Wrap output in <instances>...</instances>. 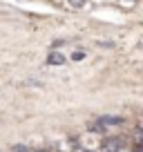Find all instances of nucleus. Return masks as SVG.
Instances as JSON below:
<instances>
[{
  "label": "nucleus",
  "mask_w": 143,
  "mask_h": 152,
  "mask_svg": "<svg viewBox=\"0 0 143 152\" xmlns=\"http://www.w3.org/2000/svg\"><path fill=\"white\" fill-rule=\"evenodd\" d=\"M119 123H123V121H121L119 116H103V119H98V121H96L94 130H105L107 125H119Z\"/></svg>",
  "instance_id": "nucleus-1"
},
{
  "label": "nucleus",
  "mask_w": 143,
  "mask_h": 152,
  "mask_svg": "<svg viewBox=\"0 0 143 152\" xmlns=\"http://www.w3.org/2000/svg\"><path fill=\"white\" fill-rule=\"evenodd\" d=\"M103 152H121V139H107L103 143Z\"/></svg>",
  "instance_id": "nucleus-2"
},
{
  "label": "nucleus",
  "mask_w": 143,
  "mask_h": 152,
  "mask_svg": "<svg viewBox=\"0 0 143 152\" xmlns=\"http://www.w3.org/2000/svg\"><path fill=\"white\" fill-rule=\"evenodd\" d=\"M49 63H52V65H63V63H65V56L58 54V52H52L49 54Z\"/></svg>",
  "instance_id": "nucleus-3"
},
{
  "label": "nucleus",
  "mask_w": 143,
  "mask_h": 152,
  "mask_svg": "<svg viewBox=\"0 0 143 152\" xmlns=\"http://www.w3.org/2000/svg\"><path fill=\"white\" fill-rule=\"evenodd\" d=\"M14 152H29V150H27L25 145H16V148H14Z\"/></svg>",
  "instance_id": "nucleus-4"
},
{
  "label": "nucleus",
  "mask_w": 143,
  "mask_h": 152,
  "mask_svg": "<svg viewBox=\"0 0 143 152\" xmlns=\"http://www.w3.org/2000/svg\"><path fill=\"white\" fill-rule=\"evenodd\" d=\"M69 7H74V9H81V7H85L83 2H69Z\"/></svg>",
  "instance_id": "nucleus-5"
},
{
  "label": "nucleus",
  "mask_w": 143,
  "mask_h": 152,
  "mask_svg": "<svg viewBox=\"0 0 143 152\" xmlns=\"http://www.w3.org/2000/svg\"><path fill=\"white\" fill-rule=\"evenodd\" d=\"M83 56H85V54H83V52H76V54H74V61H81Z\"/></svg>",
  "instance_id": "nucleus-6"
},
{
  "label": "nucleus",
  "mask_w": 143,
  "mask_h": 152,
  "mask_svg": "<svg viewBox=\"0 0 143 152\" xmlns=\"http://www.w3.org/2000/svg\"><path fill=\"white\" fill-rule=\"evenodd\" d=\"M40 152H49V150H40Z\"/></svg>",
  "instance_id": "nucleus-7"
}]
</instances>
